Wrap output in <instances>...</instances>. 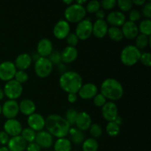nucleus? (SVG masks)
Masks as SVG:
<instances>
[{
    "label": "nucleus",
    "instance_id": "1",
    "mask_svg": "<svg viewBox=\"0 0 151 151\" xmlns=\"http://www.w3.org/2000/svg\"><path fill=\"white\" fill-rule=\"evenodd\" d=\"M45 127L52 136L64 138L69 134L71 125L66 119L58 114H50L46 118Z\"/></svg>",
    "mask_w": 151,
    "mask_h": 151
},
{
    "label": "nucleus",
    "instance_id": "2",
    "mask_svg": "<svg viewBox=\"0 0 151 151\" xmlns=\"http://www.w3.org/2000/svg\"><path fill=\"white\" fill-rule=\"evenodd\" d=\"M59 84L60 88L68 94H77L82 86L83 79L77 72L66 71L60 75Z\"/></svg>",
    "mask_w": 151,
    "mask_h": 151
},
{
    "label": "nucleus",
    "instance_id": "3",
    "mask_svg": "<svg viewBox=\"0 0 151 151\" xmlns=\"http://www.w3.org/2000/svg\"><path fill=\"white\" fill-rule=\"evenodd\" d=\"M101 94L111 100H119L124 93L123 86L122 84L114 78H107L105 80L100 86Z\"/></svg>",
    "mask_w": 151,
    "mask_h": 151
},
{
    "label": "nucleus",
    "instance_id": "4",
    "mask_svg": "<svg viewBox=\"0 0 151 151\" xmlns=\"http://www.w3.org/2000/svg\"><path fill=\"white\" fill-rule=\"evenodd\" d=\"M86 10L83 5H81L74 2L68 6L64 11L66 21L72 23H78L85 19Z\"/></svg>",
    "mask_w": 151,
    "mask_h": 151
},
{
    "label": "nucleus",
    "instance_id": "5",
    "mask_svg": "<svg viewBox=\"0 0 151 151\" xmlns=\"http://www.w3.org/2000/svg\"><path fill=\"white\" fill-rule=\"evenodd\" d=\"M141 52L136 46L128 45L121 51L120 60L124 65L132 66L139 60Z\"/></svg>",
    "mask_w": 151,
    "mask_h": 151
},
{
    "label": "nucleus",
    "instance_id": "6",
    "mask_svg": "<svg viewBox=\"0 0 151 151\" xmlns=\"http://www.w3.org/2000/svg\"><path fill=\"white\" fill-rule=\"evenodd\" d=\"M53 65L47 58L41 57L35 61L34 69L37 76L41 78L48 77L52 71Z\"/></svg>",
    "mask_w": 151,
    "mask_h": 151
},
{
    "label": "nucleus",
    "instance_id": "7",
    "mask_svg": "<svg viewBox=\"0 0 151 151\" xmlns=\"http://www.w3.org/2000/svg\"><path fill=\"white\" fill-rule=\"evenodd\" d=\"M3 91L4 95L8 97L9 100H15L22 95L23 87L22 84L17 82L16 80L13 79L6 83Z\"/></svg>",
    "mask_w": 151,
    "mask_h": 151
},
{
    "label": "nucleus",
    "instance_id": "8",
    "mask_svg": "<svg viewBox=\"0 0 151 151\" xmlns=\"http://www.w3.org/2000/svg\"><path fill=\"white\" fill-rule=\"evenodd\" d=\"M75 34L81 40H86L92 34V22L90 19H84L78 22L75 29Z\"/></svg>",
    "mask_w": 151,
    "mask_h": 151
},
{
    "label": "nucleus",
    "instance_id": "9",
    "mask_svg": "<svg viewBox=\"0 0 151 151\" xmlns=\"http://www.w3.org/2000/svg\"><path fill=\"white\" fill-rule=\"evenodd\" d=\"M16 71L14 63L9 60L2 62L0 63V79L7 82L13 80Z\"/></svg>",
    "mask_w": 151,
    "mask_h": 151
},
{
    "label": "nucleus",
    "instance_id": "10",
    "mask_svg": "<svg viewBox=\"0 0 151 151\" xmlns=\"http://www.w3.org/2000/svg\"><path fill=\"white\" fill-rule=\"evenodd\" d=\"M19 112V103L13 100L5 101L1 106V113L7 119H14Z\"/></svg>",
    "mask_w": 151,
    "mask_h": 151
},
{
    "label": "nucleus",
    "instance_id": "11",
    "mask_svg": "<svg viewBox=\"0 0 151 151\" xmlns=\"http://www.w3.org/2000/svg\"><path fill=\"white\" fill-rule=\"evenodd\" d=\"M102 115L103 117L108 122H113L118 116V109L114 102H106L102 106Z\"/></svg>",
    "mask_w": 151,
    "mask_h": 151
},
{
    "label": "nucleus",
    "instance_id": "12",
    "mask_svg": "<svg viewBox=\"0 0 151 151\" xmlns=\"http://www.w3.org/2000/svg\"><path fill=\"white\" fill-rule=\"evenodd\" d=\"M4 132L7 135L13 137L19 136L22 131V125L19 120L16 119H9L4 124Z\"/></svg>",
    "mask_w": 151,
    "mask_h": 151
},
{
    "label": "nucleus",
    "instance_id": "13",
    "mask_svg": "<svg viewBox=\"0 0 151 151\" xmlns=\"http://www.w3.org/2000/svg\"><path fill=\"white\" fill-rule=\"evenodd\" d=\"M70 32V25L69 22H66L64 19H60L53 28V35L55 37L58 39H63L69 35Z\"/></svg>",
    "mask_w": 151,
    "mask_h": 151
},
{
    "label": "nucleus",
    "instance_id": "14",
    "mask_svg": "<svg viewBox=\"0 0 151 151\" xmlns=\"http://www.w3.org/2000/svg\"><path fill=\"white\" fill-rule=\"evenodd\" d=\"M27 124L33 131H41L45 127V119L40 114L34 113L28 116Z\"/></svg>",
    "mask_w": 151,
    "mask_h": 151
},
{
    "label": "nucleus",
    "instance_id": "15",
    "mask_svg": "<svg viewBox=\"0 0 151 151\" xmlns=\"http://www.w3.org/2000/svg\"><path fill=\"white\" fill-rule=\"evenodd\" d=\"M35 141L40 147L49 148L53 144V137L48 131H41L36 134Z\"/></svg>",
    "mask_w": 151,
    "mask_h": 151
},
{
    "label": "nucleus",
    "instance_id": "16",
    "mask_svg": "<svg viewBox=\"0 0 151 151\" xmlns=\"http://www.w3.org/2000/svg\"><path fill=\"white\" fill-rule=\"evenodd\" d=\"M98 88L94 83H87L83 84L78 91L79 96L84 100H89L94 98V96L97 94Z\"/></svg>",
    "mask_w": 151,
    "mask_h": 151
},
{
    "label": "nucleus",
    "instance_id": "17",
    "mask_svg": "<svg viewBox=\"0 0 151 151\" xmlns=\"http://www.w3.org/2000/svg\"><path fill=\"white\" fill-rule=\"evenodd\" d=\"M121 30L123 34V37H125L128 39L135 38L139 35L138 26L135 22H133L131 21H125V22L122 26Z\"/></svg>",
    "mask_w": 151,
    "mask_h": 151
},
{
    "label": "nucleus",
    "instance_id": "18",
    "mask_svg": "<svg viewBox=\"0 0 151 151\" xmlns=\"http://www.w3.org/2000/svg\"><path fill=\"white\" fill-rule=\"evenodd\" d=\"M75 124L76 125L78 129L81 130V131H86L88 129L92 124L91 116L86 111L78 112Z\"/></svg>",
    "mask_w": 151,
    "mask_h": 151
},
{
    "label": "nucleus",
    "instance_id": "19",
    "mask_svg": "<svg viewBox=\"0 0 151 151\" xmlns=\"http://www.w3.org/2000/svg\"><path fill=\"white\" fill-rule=\"evenodd\" d=\"M52 50V43L49 38H42L37 44V52L41 57L47 58L51 54Z\"/></svg>",
    "mask_w": 151,
    "mask_h": 151
},
{
    "label": "nucleus",
    "instance_id": "20",
    "mask_svg": "<svg viewBox=\"0 0 151 151\" xmlns=\"http://www.w3.org/2000/svg\"><path fill=\"white\" fill-rule=\"evenodd\" d=\"M7 145L9 151H24L26 150L27 143L19 135L11 137Z\"/></svg>",
    "mask_w": 151,
    "mask_h": 151
},
{
    "label": "nucleus",
    "instance_id": "21",
    "mask_svg": "<svg viewBox=\"0 0 151 151\" xmlns=\"http://www.w3.org/2000/svg\"><path fill=\"white\" fill-rule=\"evenodd\" d=\"M108 23L104 19H97L92 24V34L98 38H102L107 34Z\"/></svg>",
    "mask_w": 151,
    "mask_h": 151
},
{
    "label": "nucleus",
    "instance_id": "22",
    "mask_svg": "<svg viewBox=\"0 0 151 151\" xmlns=\"http://www.w3.org/2000/svg\"><path fill=\"white\" fill-rule=\"evenodd\" d=\"M112 27L122 26L125 22V16L121 11H112L107 16V22Z\"/></svg>",
    "mask_w": 151,
    "mask_h": 151
},
{
    "label": "nucleus",
    "instance_id": "23",
    "mask_svg": "<svg viewBox=\"0 0 151 151\" xmlns=\"http://www.w3.org/2000/svg\"><path fill=\"white\" fill-rule=\"evenodd\" d=\"M60 54H61L62 61L66 63H69L76 60L78 55V52L75 47L67 46L63 49Z\"/></svg>",
    "mask_w": 151,
    "mask_h": 151
},
{
    "label": "nucleus",
    "instance_id": "24",
    "mask_svg": "<svg viewBox=\"0 0 151 151\" xmlns=\"http://www.w3.org/2000/svg\"><path fill=\"white\" fill-rule=\"evenodd\" d=\"M32 63V58L30 55L27 53H22L16 57L15 60V66L19 70H25L30 66Z\"/></svg>",
    "mask_w": 151,
    "mask_h": 151
},
{
    "label": "nucleus",
    "instance_id": "25",
    "mask_svg": "<svg viewBox=\"0 0 151 151\" xmlns=\"http://www.w3.org/2000/svg\"><path fill=\"white\" fill-rule=\"evenodd\" d=\"M19 111H21L23 114L27 115V116H29V115L35 113V109H36L35 103L29 99L22 100L19 104Z\"/></svg>",
    "mask_w": 151,
    "mask_h": 151
},
{
    "label": "nucleus",
    "instance_id": "26",
    "mask_svg": "<svg viewBox=\"0 0 151 151\" xmlns=\"http://www.w3.org/2000/svg\"><path fill=\"white\" fill-rule=\"evenodd\" d=\"M55 151H71L72 150V143L70 140L64 138H59L55 142L54 145Z\"/></svg>",
    "mask_w": 151,
    "mask_h": 151
},
{
    "label": "nucleus",
    "instance_id": "27",
    "mask_svg": "<svg viewBox=\"0 0 151 151\" xmlns=\"http://www.w3.org/2000/svg\"><path fill=\"white\" fill-rule=\"evenodd\" d=\"M69 134L72 142L75 145L81 144L85 140L84 139V134L83 131L78 129L77 128H70Z\"/></svg>",
    "mask_w": 151,
    "mask_h": 151
},
{
    "label": "nucleus",
    "instance_id": "28",
    "mask_svg": "<svg viewBox=\"0 0 151 151\" xmlns=\"http://www.w3.org/2000/svg\"><path fill=\"white\" fill-rule=\"evenodd\" d=\"M136 47L139 49H145L147 45L151 46V38L150 35H144V34H139L136 37Z\"/></svg>",
    "mask_w": 151,
    "mask_h": 151
},
{
    "label": "nucleus",
    "instance_id": "29",
    "mask_svg": "<svg viewBox=\"0 0 151 151\" xmlns=\"http://www.w3.org/2000/svg\"><path fill=\"white\" fill-rule=\"evenodd\" d=\"M98 147V142L94 138H88L83 142V151H97Z\"/></svg>",
    "mask_w": 151,
    "mask_h": 151
},
{
    "label": "nucleus",
    "instance_id": "30",
    "mask_svg": "<svg viewBox=\"0 0 151 151\" xmlns=\"http://www.w3.org/2000/svg\"><path fill=\"white\" fill-rule=\"evenodd\" d=\"M109 38L114 41H119L123 38V34L120 28L117 27H110L107 32Z\"/></svg>",
    "mask_w": 151,
    "mask_h": 151
},
{
    "label": "nucleus",
    "instance_id": "31",
    "mask_svg": "<svg viewBox=\"0 0 151 151\" xmlns=\"http://www.w3.org/2000/svg\"><path fill=\"white\" fill-rule=\"evenodd\" d=\"M106 132L110 137H116L120 132V126L118 125L115 122H109L106 125Z\"/></svg>",
    "mask_w": 151,
    "mask_h": 151
},
{
    "label": "nucleus",
    "instance_id": "32",
    "mask_svg": "<svg viewBox=\"0 0 151 151\" xmlns=\"http://www.w3.org/2000/svg\"><path fill=\"white\" fill-rule=\"evenodd\" d=\"M21 134H22V137L27 142V143H31L35 141L36 133L30 128H25L24 129H22Z\"/></svg>",
    "mask_w": 151,
    "mask_h": 151
},
{
    "label": "nucleus",
    "instance_id": "33",
    "mask_svg": "<svg viewBox=\"0 0 151 151\" xmlns=\"http://www.w3.org/2000/svg\"><path fill=\"white\" fill-rule=\"evenodd\" d=\"M139 31L141 32V34L144 35H150L151 34V21L150 19H144L139 24V26L138 27Z\"/></svg>",
    "mask_w": 151,
    "mask_h": 151
},
{
    "label": "nucleus",
    "instance_id": "34",
    "mask_svg": "<svg viewBox=\"0 0 151 151\" xmlns=\"http://www.w3.org/2000/svg\"><path fill=\"white\" fill-rule=\"evenodd\" d=\"M47 58L50 60V61L51 62L52 64L55 65H59L60 63H61V54L59 51L57 50H52V52H51V54L48 56Z\"/></svg>",
    "mask_w": 151,
    "mask_h": 151
},
{
    "label": "nucleus",
    "instance_id": "35",
    "mask_svg": "<svg viewBox=\"0 0 151 151\" xmlns=\"http://www.w3.org/2000/svg\"><path fill=\"white\" fill-rule=\"evenodd\" d=\"M86 10L90 13H95L100 8V2L97 0H91L86 4Z\"/></svg>",
    "mask_w": 151,
    "mask_h": 151
},
{
    "label": "nucleus",
    "instance_id": "36",
    "mask_svg": "<svg viewBox=\"0 0 151 151\" xmlns=\"http://www.w3.org/2000/svg\"><path fill=\"white\" fill-rule=\"evenodd\" d=\"M116 4L119 7V8L123 12H128L131 10L133 6L131 0H118L116 1Z\"/></svg>",
    "mask_w": 151,
    "mask_h": 151
},
{
    "label": "nucleus",
    "instance_id": "37",
    "mask_svg": "<svg viewBox=\"0 0 151 151\" xmlns=\"http://www.w3.org/2000/svg\"><path fill=\"white\" fill-rule=\"evenodd\" d=\"M78 111L75 109H68L66 113V120L69 122L70 125H73L75 122V119H76L77 116H78Z\"/></svg>",
    "mask_w": 151,
    "mask_h": 151
},
{
    "label": "nucleus",
    "instance_id": "38",
    "mask_svg": "<svg viewBox=\"0 0 151 151\" xmlns=\"http://www.w3.org/2000/svg\"><path fill=\"white\" fill-rule=\"evenodd\" d=\"M89 131L91 135L94 138H98L103 134V129H102L101 126L98 125L97 123H93L91 124V126L89 127Z\"/></svg>",
    "mask_w": 151,
    "mask_h": 151
},
{
    "label": "nucleus",
    "instance_id": "39",
    "mask_svg": "<svg viewBox=\"0 0 151 151\" xmlns=\"http://www.w3.org/2000/svg\"><path fill=\"white\" fill-rule=\"evenodd\" d=\"M14 78L17 82L22 84L27 81L29 76H28V74L24 70H18L16 71Z\"/></svg>",
    "mask_w": 151,
    "mask_h": 151
},
{
    "label": "nucleus",
    "instance_id": "40",
    "mask_svg": "<svg viewBox=\"0 0 151 151\" xmlns=\"http://www.w3.org/2000/svg\"><path fill=\"white\" fill-rule=\"evenodd\" d=\"M66 43L69 44V46L74 47H75V46L78 44V41H79V38L74 32H69V35L66 37Z\"/></svg>",
    "mask_w": 151,
    "mask_h": 151
},
{
    "label": "nucleus",
    "instance_id": "41",
    "mask_svg": "<svg viewBox=\"0 0 151 151\" xmlns=\"http://www.w3.org/2000/svg\"><path fill=\"white\" fill-rule=\"evenodd\" d=\"M94 104L97 107H102L105 103H106V98L101 94V93H97L93 98Z\"/></svg>",
    "mask_w": 151,
    "mask_h": 151
},
{
    "label": "nucleus",
    "instance_id": "42",
    "mask_svg": "<svg viewBox=\"0 0 151 151\" xmlns=\"http://www.w3.org/2000/svg\"><path fill=\"white\" fill-rule=\"evenodd\" d=\"M100 7L106 10H110V9L114 8L116 4V0H103L100 1Z\"/></svg>",
    "mask_w": 151,
    "mask_h": 151
},
{
    "label": "nucleus",
    "instance_id": "43",
    "mask_svg": "<svg viewBox=\"0 0 151 151\" xmlns=\"http://www.w3.org/2000/svg\"><path fill=\"white\" fill-rule=\"evenodd\" d=\"M142 14L147 19H150L151 18V2L150 1H146L143 4Z\"/></svg>",
    "mask_w": 151,
    "mask_h": 151
},
{
    "label": "nucleus",
    "instance_id": "44",
    "mask_svg": "<svg viewBox=\"0 0 151 151\" xmlns=\"http://www.w3.org/2000/svg\"><path fill=\"white\" fill-rule=\"evenodd\" d=\"M139 60L146 66H151V55L150 52H144L141 54Z\"/></svg>",
    "mask_w": 151,
    "mask_h": 151
},
{
    "label": "nucleus",
    "instance_id": "45",
    "mask_svg": "<svg viewBox=\"0 0 151 151\" xmlns=\"http://www.w3.org/2000/svg\"><path fill=\"white\" fill-rule=\"evenodd\" d=\"M141 18V13L139 10L137 9H133L130 11L129 13V21H131L133 22H135L136 21H138Z\"/></svg>",
    "mask_w": 151,
    "mask_h": 151
},
{
    "label": "nucleus",
    "instance_id": "46",
    "mask_svg": "<svg viewBox=\"0 0 151 151\" xmlns=\"http://www.w3.org/2000/svg\"><path fill=\"white\" fill-rule=\"evenodd\" d=\"M9 139V136L4 131H0V145H7Z\"/></svg>",
    "mask_w": 151,
    "mask_h": 151
},
{
    "label": "nucleus",
    "instance_id": "47",
    "mask_svg": "<svg viewBox=\"0 0 151 151\" xmlns=\"http://www.w3.org/2000/svg\"><path fill=\"white\" fill-rule=\"evenodd\" d=\"M27 151H41V147L35 142H31L27 145Z\"/></svg>",
    "mask_w": 151,
    "mask_h": 151
},
{
    "label": "nucleus",
    "instance_id": "48",
    "mask_svg": "<svg viewBox=\"0 0 151 151\" xmlns=\"http://www.w3.org/2000/svg\"><path fill=\"white\" fill-rule=\"evenodd\" d=\"M67 100L70 103H74L77 101V100H78V96H77L76 94L70 93V94H68Z\"/></svg>",
    "mask_w": 151,
    "mask_h": 151
},
{
    "label": "nucleus",
    "instance_id": "49",
    "mask_svg": "<svg viewBox=\"0 0 151 151\" xmlns=\"http://www.w3.org/2000/svg\"><path fill=\"white\" fill-rule=\"evenodd\" d=\"M105 16H106L105 12L103 10H100V9L95 13V16L97 19H104Z\"/></svg>",
    "mask_w": 151,
    "mask_h": 151
},
{
    "label": "nucleus",
    "instance_id": "50",
    "mask_svg": "<svg viewBox=\"0 0 151 151\" xmlns=\"http://www.w3.org/2000/svg\"><path fill=\"white\" fill-rule=\"evenodd\" d=\"M145 2H146L145 0H133L132 1L133 4H137V5H139V6L143 5Z\"/></svg>",
    "mask_w": 151,
    "mask_h": 151
},
{
    "label": "nucleus",
    "instance_id": "51",
    "mask_svg": "<svg viewBox=\"0 0 151 151\" xmlns=\"http://www.w3.org/2000/svg\"><path fill=\"white\" fill-rule=\"evenodd\" d=\"M30 57H31V58H32V60H35V61H36L38 58H41V56L38 54V52H32V55H30Z\"/></svg>",
    "mask_w": 151,
    "mask_h": 151
},
{
    "label": "nucleus",
    "instance_id": "52",
    "mask_svg": "<svg viewBox=\"0 0 151 151\" xmlns=\"http://www.w3.org/2000/svg\"><path fill=\"white\" fill-rule=\"evenodd\" d=\"M58 69L62 74L64 73L65 72H66V67L65 66L64 64H62V63H60V64L58 65Z\"/></svg>",
    "mask_w": 151,
    "mask_h": 151
},
{
    "label": "nucleus",
    "instance_id": "53",
    "mask_svg": "<svg viewBox=\"0 0 151 151\" xmlns=\"http://www.w3.org/2000/svg\"><path fill=\"white\" fill-rule=\"evenodd\" d=\"M114 122H115L116 124H117L118 125H119V126H120V125L122 124V117H120V116H119V115H118V116L116 118V119H115V120L114 121Z\"/></svg>",
    "mask_w": 151,
    "mask_h": 151
},
{
    "label": "nucleus",
    "instance_id": "54",
    "mask_svg": "<svg viewBox=\"0 0 151 151\" xmlns=\"http://www.w3.org/2000/svg\"><path fill=\"white\" fill-rule=\"evenodd\" d=\"M63 2L64 3V4H68V6H69V5H70V4H73L74 1H72V0H63Z\"/></svg>",
    "mask_w": 151,
    "mask_h": 151
},
{
    "label": "nucleus",
    "instance_id": "55",
    "mask_svg": "<svg viewBox=\"0 0 151 151\" xmlns=\"http://www.w3.org/2000/svg\"><path fill=\"white\" fill-rule=\"evenodd\" d=\"M75 3L78 4H81V5H83V4L86 3V0H78Z\"/></svg>",
    "mask_w": 151,
    "mask_h": 151
},
{
    "label": "nucleus",
    "instance_id": "56",
    "mask_svg": "<svg viewBox=\"0 0 151 151\" xmlns=\"http://www.w3.org/2000/svg\"><path fill=\"white\" fill-rule=\"evenodd\" d=\"M4 91L0 88V100H1L3 98H4Z\"/></svg>",
    "mask_w": 151,
    "mask_h": 151
},
{
    "label": "nucleus",
    "instance_id": "57",
    "mask_svg": "<svg viewBox=\"0 0 151 151\" xmlns=\"http://www.w3.org/2000/svg\"><path fill=\"white\" fill-rule=\"evenodd\" d=\"M0 151H9V150L7 147L2 146V147H0Z\"/></svg>",
    "mask_w": 151,
    "mask_h": 151
},
{
    "label": "nucleus",
    "instance_id": "58",
    "mask_svg": "<svg viewBox=\"0 0 151 151\" xmlns=\"http://www.w3.org/2000/svg\"><path fill=\"white\" fill-rule=\"evenodd\" d=\"M1 114V106L0 105V114Z\"/></svg>",
    "mask_w": 151,
    "mask_h": 151
},
{
    "label": "nucleus",
    "instance_id": "59",
    "mask_svg": "<svg viewBox=\"0 0 151 151\" xmlns=\"http://www.w3.org/2000/svg\"><path fill=\"white\" fill-rule=\"evenodd\" d=\"M47 151H49V150H47Z\"/></svg>",
    "mask_w": 151,
    "mask_h": 151
}]
</instances>
